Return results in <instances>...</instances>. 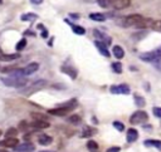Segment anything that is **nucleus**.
I'll return each instance as SVG.
<instances>
[{
  "label": "nucleus",
  "instance_id": "11",
  "mask_svg": "<svg viewBox=\"0 0 161 152\" xmlns=\"http://www.w3.org/2000/svg\"><path fill=\"white\" fill-rule=\"evenodd\" d=\"M93 35H94V36L97 38V40H99V41L104 43L106 45L111 44V38H109V36H107L106 34H103L102 31H99V30L94 29V30H93Z\"/></svg>",
  "mask_w": 161,
  "mask_h": 152
},
{
  "label": "nucleus",
  "instance_id": "31",
  "mask_svg": "<svg viewBox=\"0 0 161 152\" xmlns=\"http://www.w3.org/2000/svg\"><path fill=\"white\" fill-rule=\"evenodd\" d=\"M135 102H136V104L138 107H143L145 106V99L142 97H140V95H135Z\"/></svg>",
  "mask_w": 161,
  "mask_h": 152
},
{
  "label": "nucleus",
  "instance_id": "24",
  "mask_svg": "<svg viewBox=\"0 0 161 152\" xmlns=\"http://www.w3.org/2000/svg\"><path fill=\"white\" fill-rule=\"evenodd\" d=\"M96 133V131L93 129V128H91L89 126H86L84 128H83V137H91V136H93Z\"/></svg>",
  "mask_w": 161,
  "mask_h": 152
},
{
  "label": "nucleus",
  "instance_id": "38",
  "mask_svg": "<svg viewBox=\"0 0 161 152\" xmlns=\"http://www.w3.org/2000/svg\"><path fill=\"white\" fill-rule=\"evenodd\" d=\"M1 134H3V132H1V131H0V136H1Z\"/></svg>",
  "mask_w": 161,
  "mask_h": 152
},
{
  "label": "nucleus",
  "instance_id": "1",
  "mask_svg": "<svg viewBox=\"0 0 161 152\" xmlns=\"http://www.w3.org/2000/svg\"><path fill=\"white\" fill-rule=\"evenodd\" d=\"M1 82L5 85L13 87V88H20L28 84V80L23 75H10V74L9 77H1Z\"/></svg>",
  "mask_w": 161,
  "mask_h": 152
},
{
  "label": "nucleus",
  "instance_id": "5",
  "mask_svg": "<svg viewBox=\"0 0 161 152\" xmlns=\"http://www.w3.org/2000/svg\"><path fill=\"white\" fill-rule=\"evenodd\" d=\"M148 119V116L145 111H136L131 117H130V123L131 124H141Z\"/></svg>",
  "mask_w": 161,
  "mask_h": 152
},
{
  "label": "nucleus",
  "instance_id": "9",
  "mask_svg": "<svg viewBox=\"0 0 161 152\" xmlns=\"http://www.w3.org/2000/svg\"><path fill=\"white\" fill-rule=\"evenodd\" d=\"M15 152H33L35 149V146L30 142H25V143H20L16 147H14Z\"/></svg>",
  "mask_w": 161,
  "mask_h": 152
},
{
  "label": "nucleus",
  "instance_id": "4",
  "mask_svg": "<svg viewBox=\"0 0 161 152\" xmlns=\"http://www.w3.org/2000/svg\"><path fill=\"white\" fill-rule=\"evenodd\" d=\"M140 59L143 60V62H148V63L157 62L158 59H161V46H158L157 49H153V50H151V52L142 53V54L140 55Z\"/></svg>",
  "mask_w": 161,
  "mask_h": 152
},
{
  "label": "nucleus",
  "instance_id": "22",
  "mask_svg": "<svg viewBox=\"0 0 161 152\" xmlns=\"http://www.w3.org/2000/svg\"><path fill=\"white\" fill-rule=\"evenodd\" d=\"M36 18H38V15H36V14H33V13L23 14V15L20 16V19H21L23 21H31V20H35Z\"/></svg>",
  "mask_w": 161,
  "mask_h": 152
},
{
  "label": "nucleus",
  "instance_id": "32",
  "mask_svg": "<svg viewBox=\"0 0 161 152\" xmlns=\"http://www.w3.org/2000/svg\"><path fill=\"white\" fill-rule=\"evenodd\" d=\"M152 112H153L155 117L161 118V108H160V107H153V108H152Z\"/></svg>",
  "mask_w": 161,
  "mask_h": 152
},
{
  "label": "nucleus",
  "instance_id": "26",
  "mask_svg": "<svg viewBox=\"0 0 161 152\" xmlns=\"http://www.w3.org/2000/svg\"><path fill=\"white\" fill-rule=\"evenodd\" d=\"M151 29L155 30V31L161 33V19H160V20H155V21H152V24H151Z\"/></svg>",
  "mask_w": 161,
  "mask_h": 152
},
{
  "label": "nucleus",
  "instance_id": "19",
  "mask_svg": "<svg viewBox=\"0 0 161 152\" xmlns=\"http://www.w3.org/2000/svg\"><path fill=\"white\" fill-rule=\"evenodd\" d=\"M19 58V53H14V54H3L0 52V60H5V62H10L14 59Z\"/></svg>",
  "mask_w": 161,
  "mask_h": 152
},
{
  "label": "nucleus",
  "instance_id": "15",
  "mask_svg": "<svg viewBox=\"0 0 161 152\" xmlns=\"http://www.w3.org/2000/svg\"><path fill=\"white\" fill-rule=\"evenodd\" d=\"M30 127H34V128H48L50 124L48 121H34L29 124Z\"/></svg>",
  "mask_w": 161,
  "mask_h": 152
},
{
  "label": "nucleus",
  "instance_id": "17",
  "mask_svg": "<svg viewBox=\"0 0 161 152\" xmlns=\"http://www.w3.org/2000/svg\"><path fill=\"white\" fill-rule=\"evenodd\" d=\"M60 69H62V72H63V73L68 74V75H69L72 79H74V78L77 77V70H75V69H73V68H70V67H68V65L62 67Z\"/></svg>",
  "mask_w": 161,
  "mask_h": 152
},
{
  "label": "nucleus",
  "instance_id": "35",
  "mask_svg": "<svg viewBox=\"0 0 161 152\" xmlns=\"http://www.w3.org/2000/svg\"><path fill=\"white\" fill-rule=\"evenodd\" d=\"M28 127H29V124H28L26 122H24V121H21V122H20V124H19V129H23V131H24V129H26Z\"/></svg>",
  "mask_w": 161,
  "mask_h": 152
},
{
  "label": "nucleus",
  "instance_id": "29",
  "mask_svg": "<svg viewBox=\"0 0 161 152\" xmlns=\"http://www.w3.org/2000/svg\"><path fill=\"white\" fill-rule=\"evenodd\" d=\"M80 121H82V118H80L79 116H77V114H73V116L69 117V122L73 123V124H79Z\"/></svg>",
  "mask_w": 161,
  "mask_h": 152
},
{
  "label": "nucleus",
  "instance_id": "3",
  "mask_svg": "<svg viewBox=\"0 0 161 152\" xmlns=\"http://www.w3.org/2000/svg\"><path fill=\"white\" fill-rule=\"evenodd\" d=\"M45 85H47V82L43 80V79H39V80H35V82H33V83H30V84H26V85L24 87V89L20 90V93H21L23 95H30V94H33V93H35V92L43 89Z\"/></svg>",
  "mask_w": 161,
  "mask_h": 152
},
{
  "label": "nucleus",
  "instance_id": "12",
  "mask_svg": "<svg viewBox=\"0 0 161 152\" xmlns=\"http://www.w3.org/2000/svg\"><path fill=\"white\" fill-rule=\"evenodd\" d=\"M94 45H96V48L99 50V53H101L102 55H104L106 58H108V57L111 55L104 43H102V41H99V40H94Z\"/></svg>",
  "mask_w": 161,
  "mask_h": 152
},
{
  "label": "nucleus",
  "instance_id": "18",
  "mask_svg": "<svg viewBox=\"0 0 161 152\" xmlns=\"http://www.w3.org/2000/svg\"><path fill=\"white\" fill-rule=\"evenodd\" d=\"M145 146H148V147H156L157 149L161 151V141L160 139H147L143 142Z\"/></svg>",
  "mask_w": 161,
  "mask_h": 152
},
{
  "label": "nucleus",
  "instance_id": "20",
  "mask_svg": "<svg viewBox=\"0 0 161 152\" xmlns=\"http://www.w3.org/2000/svg\"><path fill=\"white\" fill-rule=\"evenodd\" d=\"M89 19L94 20V21H104L106 15L102 14V13H92V14H89Z\"/></svg>",
  "mask_w": 161,
  "mask_h": 152
},
{
  "label": "nucleus",
  "instance_id": "6",
  "mask_svg": "<svg viewBox=\"0 0 161 152\" xmlns=\"http://www.w3.org/2000/svg\"><path fill=\"white\" fill-rule=\"evenodd\" d=\"M108 4L116 10H122L130 6L131 0H108Z\"/></svg>",
  "mask_w": 161,
  "mask_h": 152
},
{
  "label": "nucleus",
  "instance_id": "28",
  "mask_svg": "<svg viewBox=\"0 0 161 152\" xmlns=\"http://www.w3.org/2000/svg\"><path fill=\"white\" fill-rule=\"evenodd\" d=\"M25 45H26V39H25V38H23V39H20V40H19V43L16 44V46H15V48H16V50H18V52H20V50H23V49L25 48Z\"/></svg>",
  "mask_w": 161,
  "mask_h": 152
},
{
  "label": "nucleus",
  "instance_id": "36",
  "mask_svg": "<svg viewBox=\"0 0 161 152\" xmlns=\"http://www.w3.org/2000/svg\"><path fill=\"white\" fill-rule=\"evenodd\" d=\"M106 152H119V147H109Z\"/></svg>",
  "mask_w": 161,
  "mask_h": 152
},
{
  "label": "nucleus",
  "instance_id": "25",
  "mask_svg": "<svg viewBox=\"0 0 161 152\" xmlns=\"http://www.w3.org/2000/svg\"><path fill=\"white\" fill-rule=\"evenodd\" d=\"M112 70H113L114 73H117V74H121V73H122V64H121L119 62L112 63Z\"/></svg>",
  "mask_w": 161,
  "mask_h": 152
},
{
  "label": "nucleus",
  "instance_id": "16",
  "mask_svg": "<svg viewBox=\"0 0 161 152\" xmlns=\"http://www.w3.org/2000/svg\"><path fill=\"white\" fill-rule=\"evenodd\" d=\"M112 53H113V55H114L117 59H122V58L125 57V50H123L119 45H114L113 49H112Z\"/></svg>",
  "mask_w": 161,
  "mask_h": 152
},
{
  "label": "nucleus",
  "instance_id": "21",
  "mask_svg": "<svg viewBox=\"0 0 161 152\" xmlns=\"http://www.w3.org/2000/svg\"><path fill=\"white\" fill-rule=\"evenodd\" d=\"M87 148H88V151H89V152H98L99 146H98V143H97L96 141L89 139V141L87 142Z\"/></svg>",
  "mask_w": 161,
  "mask_h": 152
},
{
  "label": "nucleus",
  "instance_id": "30",
  "mask_svg": "<svg viewBox=\"0 0 161 152\" xmlns=\"http://www.w3.org/2000/svg\"><path fill=\"white\" fill-rule=\"evenodd\" d=\"M113 127H114L117 131H119V132H122V131L125 129L123 123H122V122H119V121H114V122H113Z\"/></svg>",
  "mask_w": 161,
  "mask_h": 152
},
{
  "label": "nucleus",
  "instance_id": "34",
  "mask_svg": "<svg viewBox=\"0 0 161 152\" xmlns=\"http://www.w3.org/2000/svg\"><path fill=\"white\" fill-rule=\"evenodd\" d=\"M97 1H98L99 6H102V8H108V6H109L108 0H97Z\"/></svg>",
  "mask_w": 161,
  "mask_h": 152
},
{
  "label": "nucleus",
  "instance_id": "27",
  "mask_svg": "<svg viewBox=\"0 0 161 152\" xmlns=\"http://www.w3.org/2000/svg\"><path fill=\"white\" fill-rule=\"evenodd\" d=\"M31 118H33L34 121H48L47 116L40 114V113H31Z\"/></svg>",
  "mask_w": 161,
  "mask_h": 152
},
{
  "label": "nucleus",
  "instance_id": "10",
  "mask_svg": "<svg viewBox=\"0 0 161 152\" xmlns=\"http://www.w3.org/2000/svg\"><path fill=\"white\" fill-rule=\"evenodd\" d=\"M38 69H39V64L33 62V63H29L28 65H25V68H23V74L24 75H30V74L35 73Z\"/></svg>",
  "mask_w": 161,
  "mask_h": 152
},
{
  "label": "nucleus",
  "instance_id": "8",
  "mask_svg": "<svg viewBox=\"0 0 161 152\" xmlns=\"http://www.w3.org/2000/svg\"><path fill=\"white\" fill-rule=\"evenodd\" d=\"M19 144V139L16 137H8L3 141H0V147H5V148H14Z\"/></svg>",
  "mask_w": 161,
  "mask_h": 152
},
{
  "label": "nucleus",
  "instance_id": "2",
  "mask_svg": "<svg viewBox=\"0 0 161 152\" xmlns=\"http://www.w3.org/2000/svg\"><path fill=\"white\" fill-rule=\"evenodd\" d=\"M77 106V100L75 99H72L70 102L65 103L64 106L62 107H58V108H53V109H49L48 113L49 114H53V116H65L67 113L72 112Z\"/></svg>",
  "mask_w": 161,
  "mask_h": 152
},
{
  "label": "nucleus",
  "instance_id": "37",
  "mask_svg": "<svg viewBox=\"0 0 161 152\" xmlns=\"http://www.w3.org/2000/svg\"><path fill=\"white\" fill-rule=\"evenodd\" d=\"M30 3H31V4H34V5H39V4H42V3H43V0H30Z\"/></svg>",
  "mask_w": 161,
  "mask_h": 152
},
{
  "label": "nucleus",
  "instance_id": "13",
  "mask_svg": "<svg viewBox=\"0 0 161 152\" xmlns=\"http://www.w3.org/2000/svg\"><path fill=\"white\" fill-rule=\"evenodd\" d=\"M126 138H127V142H128V143L135 142V141L138 138V132H137V129H135V128H128L127 132H126Z\"/></svg>",
  "mask_w": 161,
  "mask_h": 152
},
{
  "label": "nucleus",
  "instance_id": "33",
  "mask_svg": "<svg viewBox=\"0 0 161 152\" xmlns=\"http://www.w3.org/2000/svg\"><path fill=\"white\" fill-rule=\"evenodd\" d=\"M16 132H18V131H16L15 128H9L8 132H6V136H8V137H15Z\"/></svg>",
  "mask_w": 161,
  "mask_h": 152
},
{
  "label": "nucleus",
  "instance_id": "7",
  "mask_svg": "<svg viewBox=\"0 0 161 152\" xmlns=\"http://www.w3.org/2000/svg\"><path fill=\"white\" fill-rule=\"evenodd\" d=\"M109 90H111V93H113V94H128V93L131 92V89H130V87H128L127 84L112 85V87L109 88Z\"/></svg>",
  "mask_w": 161,
  "mask_h": 152
},
{
  "label": "nucleus",
  "instance_id": "39",
  "mask_svg": "<svg viewBox=\"0 0 161 152\" xmlns=\"http://www.w3.org/2000/svg\"><path fill=\"white\" fill-rule=\"evenodd\" d=\"M42 152H49V151H42Z\"/></svg>",
  "mask_w": 161,
  "mask_h": 152
},
{
  "label": "nucleus",
  "instance_id": "23",
  "mask_svg": "<svg viewBox=\"0 0 161 152\" xmlns=\"http://www.w3.org/2000/svg\"><path fill=\"white\" fill-rule=\"evenodd\" d=\"M70 26H72V30H73L75 34H78V35H83V34L86 33V30H84V28H83V26L74 25V24H70Z\"/></svg>",
  "mask_w": 161,
  "mask_h": 152
},
{
  "label": "nucleus",
  "instance_id": "14",
  "mask_svg": "<svg viewBox=\"0 0 161 152\" xmlns=\"http://www.w3.org/2000/svg\"><path fill=\"white\" fill-rule=\"evenodd\" d=\"M52 141H53V138L48 134H40L38 137V143L42 144V146H48V144L52 143Z\"/></svg>",
  "mask_w": 161,
  "mask_h": 152
},
{
  "label": "nucleus",
  "instance_id": "40",
  "mask_svg": "<svg viewBox=\"0 0 161 152\" xmlns=\"http://www.w3.org/2000/svg\"><path fill=\"white\" fill-rule=\"evenodd\" d=\"M0 4H1V0H0Z\"/></svg>",
  "mask_w": 161,
  "mask_h": 152
}]
</instances>
